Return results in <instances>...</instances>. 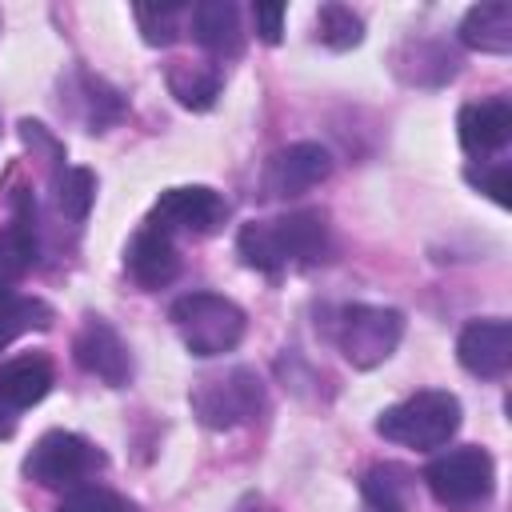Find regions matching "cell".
<instances>
[{"label": "cell", "instance_id": "1", "mask_svg": "<svg viewBox=\"0 0 512 512\" xmlns=\"http://www.w3.org/2000/svg\"><path fill=\"white\" fill-rule=\"evenodd\" d=\"M236 252L248 268L268 272V276L300 272L332 256V232H328L324 212L316 208L284 212L272 220H248L236 236Z\"/></svg>", "mask_w": 512, "mask_h": 512}, {"label": "cell", "instance_id": "2", "mask_svg": "<svg viewBox=\"0 0 512 512\" xmlns=\"http://www.w3.org/2000/svg\"><path fill=\"white\" fill-rule=\"evenodd\" d=\"M168 320H172L180 344L200 360L232 352L248 328L244 308L220 292H188V296L172 300Z\"/></svg>", "mask_w": 512, "mask_h": 512}, {"label": "cell", "instance_id": "3", "mask_svg": "<svg viewBox=\"0 0 512 512\" xmlns=\"http://www.w3.org/2000/svg\"><path fill=\"white\" fill-rule=\"evenodd\" d=\"M460 428V400L448 388H424L376 416V432L392 444L432 452L444 448Z\"/></svg>", "mask_w": 512, "mask_h": 512}, {"label": "cell", "instance_id": "4", "mask_svg": "<svg viewBox=\"0 0 512 512\" xmlns=\"http://www.w3.org/2000/svg\"><path fill=\"white\" fill-rule=\"evenodd\" d=\"M188 404H192V416L204 428L228 432V428H240V424L256 420L268 404V392H264V380L256 376V368L236 364V368L200 376L188 388Z\"/></svg>", "mask_w": 512, "mask_h": 512}, {"label": "cell", "instance_id": "5", "mask_svg": "<svg viewBox=\"0 0 512 512\" xmlns=\"http://www.w3.org/2000/svg\"><path fill=\"white\" fill-rule=\"evenodd\" d=\"M424 484H428V492H432V500L440 508H448V512H472V508H480V504L492 500L496 460L480 444H460V448H448L436 460H428Z\"/></svg>", "mask_w": 512, "mask_h": 512}, {"label": "cell", "instance_id": "6", "mask_svg": "<svg viewBox=\"0 0 512 512\" xmlns=\"http://www.w3.org/2000/svg\"><path fill=\"white\" fill-rule=\"evenodd\" d=\"M332 336L352 368H376L396 352L404 336V312L388 304H344L332 320Z\"/></svg>", "mask_w": 512, "mask_h": 512}, {"label": "cell", "instance_id": "7", "mask_svg": "<svg viewBox=\"0 0 512 512\" xmlns=\"http://www.w3.org/2000/svg\"><path fill=\"white\" fill-rule=\"evenodd\" d=\"M104 464H108V456L88 436L52 428L24 456V476L40 488H72V484L96 476Z\"/></svg>", "mask_w": 512, "mask_h": 512}, {"label": "cell", "instance_id": "8", "mask_svg": "<svg viewBox=\"0 0 512 512\" xmlns=\"http://www.w3.org/2000/svg\"><path fill=\"white\" fill-rule=\"evenodd\" d=\"M228 220V200L208 184H184L156 196L148 224L160 232H184V236H212Z\"/></svg>", "mask_w": 512, "mask_h": 512}, {"label": "cell", "instance_id": "9", "mask_svg": "<svg viewBox=\"0 0 512 512\" xmlns=\"http://www.w3.org/2000/svg\"><path fill=\"white\" fill-rule=\"evenodd\" d=\"M56 384V368L44 352H20L0 364V440L16 432L24 408L40 404Z\"/></svg>", "mask_w": 512, "mask_h": 512}, {"label": "cell", "instance_id": "10", "mask_svg": "<svg viewBox=\"0 0 512 512\" xmlns=\"http://www.w3.org/2000/svg\"><path fill=\"white\" fill-rule=\"evenodd\" d=\"M328 176H332V152L316 140H296L264 164L260 184H264V196L292 200V196H304L308 188L324 184Z\"/></svg>", "mask_w": 512, "mask_h": 512}, {"label": "cell", "instance_id": "11", "mask_svg": "<svg viewBox=\"0 0 512 512\" xmlns=\"http://www.w3.org/2000/svg\"><path fill=\"white\" fill-rule=\"evenodd\" d=\"M72 356L80 364V372L96 376L108 388H124L132 380V352L124 344V336L104 320V316H88L72 340Z\"/></svg>", "mask_w": 512, "mask_h": 512}, {"label": "cell", "instance_id": "12", "mask_svg": "<svg viewBox=\"0 0 512 512\" xmlns=\"http://www.w3.org/2000/svg\"><path fill=\"white\" fill-rule=\"evenodd\" d=\"M456 132H460V148L472 160H500L512 140V100L488 96L464 104L456 116Z\"/></svg>", "mask_w": 512, "mask_h": 512}, {"label": "cell", "instance_id": "13", "mask_svg": "<svg viewBox=\"0 0 512 512\" xmlns=\"http://www.w3.org/2000/svg\"><path fill=\"white\" fill-rule=\"evenodd\" d=\"M456 360L480 380H500L512 368V324L504 316L468 320L456 340Z\"/></svg>", "mask_w": 512, "mask_h": 512}, {"label": "cell", "instance_id": "14", "mask_svg": "<svg viewBox=\"0 0 512 512\" xmlns=\"http://www.w3.org/2000/svg\"><path fill=\"white\" fill-rule=\"evenodd\" d=\"M40 260V228H36V200L32 192L12 196V220L0 228V292L20 284Z\"/></svg>", "mask_w": 512, "mask_h": 512}, {"label": "cell", "instance_id": "15", "mask_svg": "<svg viewBox=\"0 0 512 512\" xmlns=\"http://www.w3.org/2000/svg\"><path fill=\"white\" fill-rule=\"evenodd\" d=\"M124 272L140 284V288H168L180 276V252L172 244L168 232L144 224L140 232H132L128 248H124Z\"/></svg>", "mask_w": 512, "mask_h": 512}, {"label": "cell", "instance_id": "16", "mask_svg": "<svg viewBox=\"0 0 512 512\" xmlns=\"http://www.w3.org/2000/svg\"><path fill=\"white\" fill-rule=\"evenodd\" d=\"M188 24H192V40L212 60H236L244 52V24L232 0H204L188 8Z\"/></svg>", "mask_w": 512, "mask_h": 512}, {"label": "cell", "instance_id": "17", "mask_svg": "<svg viewBox=\"0 0 512 512\" xmlns=\"http://www.w3.org/2000/svg\"><path fill=\"white\" fill-rule=\"evenodd\" d=\"M392 68L404 84H416V88H440L456 76L460 60L456 52L444 44V40H432V36H408L396 52H392Z\"/></svg>", "mask_w": 512, "mask_h": 512}, {"label": "cell", "instance_id": "18", "mask_svg": "<svg viewBox=\"0 0 512 512\" xmlns=\"http://www.w3.org/2000/svg\"><path fill=\"white\" fill-rule=\"evenodd\" d=\"M460 44L472 52H488V56H508L512 52V4L508 0H488V4H472L456 28Z\"/></svg>", "mask_w": 512, "mask_h": 512}, {"label": "cell", "instance_id": "19", "mask_svg": "<svg viewBox=\"0 0 512 512\" xmlns=\"http://www.w3.org/2000/svg\"><path fill=\"white\" fill-rule=\"evenodd\" d=\"M164 80H168V92L192 112H208L224 88L220 64H208V60H172Z\"/></svg>", "mask_w": 512, "mask_h": 512}, {"label": "cell", "instance_id": "20", "mask_svg": "<svg viewBox=\"0 0 512 512\" xmlns=\"http://www.w3.org/2000/svg\"><path fill=\"white\" fill-rule=\"evenodd\" d=\"M84 120L88 132H104L108 124H116L124 116V96L104 84L100 76H88V72H76L72 76V96H68Z\"/></svg>", "mask_w": 512, "mask_h": 512}, {"label": "cell", "instance_id": "21", "mask_svg": "<svg viewBox=\"0 0 512 512\" xmlns=\"http://www.w3.org/2000/svg\"><path fill=\"white\" fill-rule=\"evenodd\" d=\"M52 320H56V312L40 296H24V292L4 288L0 292V352L12 340H20L24 332H44Z\"/></svg>", "mask_w": 512, "mask_h": 512}, {"label": "cell", "instance_id": "22", "mask_svg": "<svg viewBox=\"0 0 512 512\" xmlns=\"http://www.w3.org/2000/svg\"><path fill=\"white\" fill-rule=\"evenodd\" d=\"M52 196H56V208H60L64 220L84 224L88 212H92V200H96V172L76 168V164L56 168L52 172Z\"/></svg>", "mask_w": 512, "mask_h": 512}, {"label": "cell", "instance_id": "23", "mask_svg": "<svg viewBox=\"0 0 512 512\" xmlns=\"http://www.w3.org/2000/svg\"><path fill=\"white\" fill-rule=\"evenodd\" d=\"M404 472L396 464H376L360 480L364 508L360 512H404Z\"/></svg>", "mask_w": 512, "mask_h": 512}, {"label": "cell", "instance_id": "24", "mask_svg": "<svg viewBox=\"0 0 512 512\" xmlns=\"http://www.w3.org/2000/svg\"><path fill=\"white\" fill-rule=\"evenodd\" d=\"M316 40L336 48V52H348L364 40V20L344 4H324L316 12Z\"/></svg>", "mask_w": 512, "mask_h": 512}, {"label": "cell", "instance_id": "25", "mask_svg": "<svg viewBox=\"0 0 512 512\" xmlns=\"http://www.w3.org/2000/svg\"><path fill=\"white\" fill-rule=\"evenodd\" d=\"M180 20H188V8H184V4H164V8H136V24H140V36H144V44H152V48H168V44L180 36Z\"/></svg>", "mask_w": 512, "mask_h": 512}, {"label": "cell", "instance_id": "26", "mask_svg": "<svg viewBox=\"0 0 512 512\" xmlns=\"http://www.w3.org/2000/svg\"><path fill=\"white\" fill-rule=\"evenodd\" d=\"M464 180L472 184V188H480V192H488L500 208H508L512 204V168H508V160L500 156V160H472L468 168H464Z\"/></svg>", "mask_w": 512, "mask_h": 512}, {"label": "cell", "instance_id": "27", "mask_svg": "<svg viewBox=\"0 0 512 512\" xmlns=\"http://www.w3.org/2000/svg\"><path fill=\"white\" fill-rule=\"evenodd\" d=\"M56 512H128V504L104 484H80L56 504Z\"/></svg>", "mask_w": 512, "mask_h": 512}, {"label": "cell", "instance_id": "28", "mask_svg": "<svg viewBox=\"0 0 512 512\" xmlns=\"http://www.w3.org/2000/svg\"><path fill=\"white\" fill-rule=\"evenodd\" d=\"M20 136H24L28 148H36V152H44V156L52 160V172L64 168V144H60L40 120H20Z\"/></svg>", "mask_w": 512, "mask_h": 512}, {"label": "cell", "instance_id": "29", "mask_svg": "<svg viewBox=\"0 0 512 512\" xmlns=\"http://www.w3.org/2000/svg\"><path fill=\"white\" fill-rule=\"evenodd\" d=\"M284 16H288L284 4H256V8H252L256 32H260L264 44H280V36H284Z\"/></svg>", "mask_w": 512, "mask_h": 512}, {"label": "cell", "instance_id": "30", "mask_svg": "<svg viewBox=\"0 0 512 512\" xmlns=\"http://www.w3.org/2000/svg\"><path fill=\"white\" fill-rule=\"evenodd\" d=\"M232 512H276V508H272L260 492H248V496H240V500H236V508H232Z\"/></svg>", "mask_w": 512, "mask_h": 512}]
</instances>
